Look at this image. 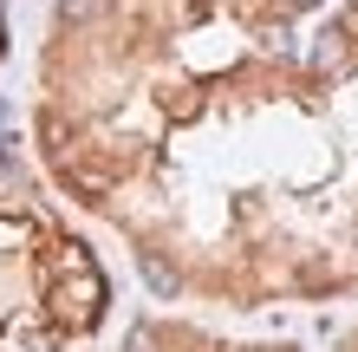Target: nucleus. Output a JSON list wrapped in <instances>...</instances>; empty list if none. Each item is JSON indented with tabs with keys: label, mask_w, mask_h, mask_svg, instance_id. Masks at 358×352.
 Here are the masks:
<instances>
[{
	"label": "nucleus",
	"mask_w": 358,
	"mask_h": 352,
	"mask_svg": "<svg viewBox=\"0 0 358 352\" xmlns=\"http://www.w3.org/2000/svg\"><path fill=\"white\" fill-rule=\"evenodd\" d=\"M287 7H313V0H287Z\"/></svg>",
	"instance_id": "1"
}]
</instances>
